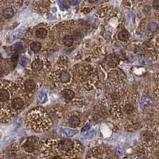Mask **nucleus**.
<instances>
[{
  "label": "nucleus",
  "mask_w": 159,
  "mask_h": 159,
  "mask_svg": "<svg viewBox=\"0 0 159 159\" xmlns=\"http://www.w3.org/2000/svg\"><path fill=\"white\" fill-rule=\"evenodd\" d=\"M59 147L61 150H64V151H69L72 147V141H70L69 139H64L60 143Z\"/></svg>",
  "instance_id": "1"
},
{
  "label": "nucleus",
  "mask_w": 159,
  "mask_h": 159,
  "mask_svg": "<svg viewBox=\"0 0 159 159\" xmlns=\"http://www.w3.org/2000/svg\"><path fill=\"white\" fill-rule=\"evenodd\" d=\"M119 58L116 56H115V55H110V56L107 57V65H108L110 67H116V65L119 64Z\"/></svg>",
  "instance_id": "2"
},
{
  "label": "nucleus",
  "mask_w": 159,
  "mask_h": 159,
  "mask_svg": "<svg viewBox=\"0 0 159 159\" xmlns=\"http://www.w3.org/2000/svg\"><path fill=\"white\" fill-rule=\"evenodd\" d=\"M12 106L16 110L21 109L24 106L23 100L20 99V98H16V99H15L12 101Z\"/></svg>",
  "instance_id": "3"
},
{
  "label": "nucleus",
  "mask_w": 159,
  "mask_h": 159,
  "mask_svg": "<svg viewBox=\"0 0 159 159\" xmlns=\"http://www.w3.org/2000/svg\"><path fill=\"white\" fill-rule=\"evenodd\" d=\"M62 96H63V97L65 98V99H69V100H70V99H72L74 98L75 93L73 91L69 90V89H65V90H64L63 92H62Z\"/></svg>",
  "instance_id": "4"
},
{
  "label": "nucleus",
  "mask_w": 159,
  "mask_h": 159,
  "mask_svg": "<svg viewBox=\"0 0 159 159\" xmlns=\"http://www.w3.org/2000/svg\"><path fill=\"white\" fill-rule=\"evenodd\" d=\"M70 74L69 72H66V71H63V72H61V75H60V79H61V81L63 82V83H67L70 80Z\"/></svg>",
  "instance_id": "5"
},
{
  "label": "nucleus",
  "mask_w": 159,
  "mask_h": 159,
  "mask_svg": "<svg viewBox=\"0 0 159 159\" xmlns=\"http://www.w3.org/2000/svg\"><path fill=\"white\" fill-rule=\"evenodd\" d=\"M10 98L9 92L5 89L0 90V102H6Z\"/></svg>",
  "instance_id": "6"
},
{
  "label": "nucleus",
  "mask_w": 159,
  "mask_h": 159,
  "mask_svg": "<svg viewBox=\"0 0 159 159\" xmlns=\"http://www.w3.org/2000/svg\"><path fill=\"white\" fill-rule=\"evenodd\" d=\"M69 125H70L72 127H78L80 125V120L79 118L76 117V116H72V117L69 119Z\"/></svg>",
  "instance_id": "7"
},
{
  "label": "nucleus",
  "mask_w": 159,
  "mask_h": 159,
  "mask_svg": "<svg viewBox=\"0 0 159 159\" xmlns=\"http://www.w3.org/2000/svg\"><path fill=\"white\" fill-rule=\"evenodd\" d=\"M119 38L121 41H123V42H126L129 39V37H130V34H129V32L126 30H121L119 33Z\"/></svg>",
  "instance_id": "8"
},
{
  "label": "nucleus",
  "mask_w": 159,
  "mask_h": 159,
  "mask_svg": "<svg viewBox=\"0 0 159 159\" xmlns=\"http://www.w3.org/2000/svg\"><path fill=\"white\" fill-rule=\"evenodd\" d=\"M32 68L34 70L39 71L43 68V62L41 60H36L32 63Z\"/></svg>",
  "instance_id": "9"
},
{
  "label": "nucleus",
  "mask_w": 159,
  "mask_h": 159,
  "mask_svg": "<svg viewBox=\"0 0 159 159\" xmlns=\"http://www.w3.org/2000/svg\"><path fill=\"white\" fill-rule=\"evenodd\" d=\"M25 87L26 89V90L31 92V91H33L35 89L36 85H35L34 81L33 80H26L25 82Z\"/></svg>",
  "instance_id": "10"
},
{
  "label": "nucleus",
  "mask_w": 159,
  "mask_h": 159,
  "mask_svg": "<svg viewBox=\"0 0 159 159\" xmlns=\"http://www.w3.org/2000/svg\"><path fill=\"white\" fill-rule=\"evenodd\" d=\"M63 42L65 46L70 47V46L73 45V38L71 36H69V35H66V36L64 37Z\"/></svg>",
  "instance_id": "11"
},
{
  "label": "nucleus",
  "mask_w": 159,
  "mask_h": 159,
  "mask_svg": "<svg viewBox=\"0 0 159 159\" xmlns=\"http://www.w3.org/2000/svg\"><path fill=\"white\" fill-rule=\"evenodd\" d=\"M2 15H3L4 18L9 19V18H11L13 16H14V15H15V12H14V11H13L12 8H7V9H5L3 11Z\"/></svg>",
  "instance_id": "12"
},
{
  "label": "nucleus",
  "mask_w": 159,
  "mask_h": 159,
  "mask_svg": "<svg viewBox=\"0 0 159 159\" xmlns=\"http://www.w3.org/2000/svg\"><path fill=\"white\" fill-rule=\"evenodd\" d=\"M47 35V30L45 28H39L36 30V36L38 38H44Z\"/></svg>",
  "instance_id": "13"
},
{
  "label": "nucleus",
  "mask_w": 159,
  "mask_h": 159,
  "mask_svg": "<svg viewBox=\"0 0 159 159\" xmlns=\"http://www.w3.org/2000/svg\"><path fill=\"white\" fill-rule=\"evenodd\" d=\"M41 48H42V45H41V43L38 42H33L30 45V49H32L34 52H38V51H40Z\"/></svg>",
  "instance_id": "14"
},
{
  "label": "nucleus",
  "mask_w": 159,
  "mask_h": 159,
  "mask_svg": "<svg viewBox=\"0 0 159 159\" xmlns=\"http://www.w3.org/2000/svg\"><path fill=\"white\" fill-rule=\"evenodd\" d=\"M62 133H63V134H65L66 136H72L77 133V130H72L71 129L65 128L62 129Z\"/></svg>",
  "instance_id": "15"
},
{
  "label": "nucleus",
  "mask_w": 159,
  "mask_h": 159,
  "mask_svg": "<svg viewBox=\"0 0 159 159\" xmlns=\"http://www.w3.org/2000/svg\"><path fill=\"white\" fill-rule=\"evenodd\" d=\"M24 149L26 152H29V153H32L34 150V144L31 143H26L24 145Z\"/></svg>",
  "instance_id": "16"
},
{
  "label": "nucleus",
  "mask_w": 159,
  "mask_h": 159,
  "mask_svg": "<svg viewBox=\"0 0 159 159\" xmlns=\"http://www.w3.org/2000/svg\"><path fill=\"white\" fill-rule=\"evenodd\" d=\"M14 48V50L15 51H18V52H20V51H22L23 49V46H22V44H16L13 46Z\"/></svg>",
  "instance_id": "17"
},
{
  "label": "nucleus",
  "mask_w": 159,
  "mask_h": 159,
  "mask_svg": "<svg viewBox=\"0 0 159 159\" xmlns=\"http://www.w3.org/2000/svg\"><path fill=\"white\" fill-rule=\"evenodd\" d=\"M157 25L156 23H154V22H152L149 25V29L151 31H156L157 30Z\"/></svg>",
  "instance_id": "18"
},
{
  "label": "nucleus",
  "mask_w": 159,
  "mask_h": 159,
  "mask_svg": "<svg viewBox=\"0 0 159 159\" xmlns=\"http://www.w3.org/2000/svg\"><path fill=\"white\" fill-rule=\"evenodd\" d=\"M18 53L13 54L12 57H11V61H12L13 63H16V62L18 61Z\"/></svg>",
  "instance_id": "19"
},
{
  "label": "nucleus",
  "mask_w": 159,
  "mask_h": 159,
  "mask_svg": "<svg viewBox=\"0 0 159 159\" xmlns=\"http://www.w3.org/2000/svg\"><path fill=\"white\" fill-rule=\"evenodd\" d=\"M153 7L155 10H159V0H154Z\"/></svg>",
  "instance_id": "20"
},
{
  "label": "nucleus",
  "mask_w": 159,
  "mask_h": 159,
  "mask_svg": "<svg viewBox=\"0 0 159 159\" xmlns=\"http://www.w3.org/2000/svg\"><path fill=\"white\" fill-rule=\"evenodd\" d=\"M28 63V60L26 59V58H22V60H21V65H22V66H25V65Z\"/></svg>",
  "instance_id": "21"
},
{
  "label": "nucleus",
  "mask_w": 159,
  "mask_h": 159,
  "mask_svg": "<svg viewBox=\"0 0 159 159\" xmlns=\"http://www.w3.org/2000/svg\"><path fill=\"white\" fill-rule=\"evenodd\" d=\"M78 3H79V0H72V5H76Z\"/></svg>",
  "instance_id": "22"
},
{
  "label": "nucleus",
  "mask_w": 159,
  "mask_h": 159,
  "mask_svg": "<svg viewBox=\"0 0 159 159\" xmlns=\"http://www.w3.org/2000/svg\"><path fill=\"white\" fill-rule=\"evenodd\" d=\"M89 127H89V125H87L86 127H84V128L82 129V131H86V130H89Z\"/></svg>",
  "instance_id": "23"
},
{
  "label": "nucleus",
  "mask_w": 159,
  "mask_h": 159,
  "mask_svg": "<svg viewBox=\"0 0 159 159\" xmlns=\"http://www.w3.org/2000/svg\"><path fill=\"white\" fill-rule=\"evenodd\" d=\"M51 159H61V158L59 156H54V157H52Z\"/></svg>",
  "instance_id": "24"
},
{
  "label": "nucleus",
  "mask_w": 159,
  "mask_h": 159,
  "mask_svg": "<svg viewBox=\"0 0 159 159\" xmlns=\"http://www.w3.org/2000/svg\"><path fill=\"white\" fill-rule=\"evenodd\" d=\"M89 2H96V1H97V0H89Z\"/></svg>",
  "instance_id": "25"
}]
</instances>
